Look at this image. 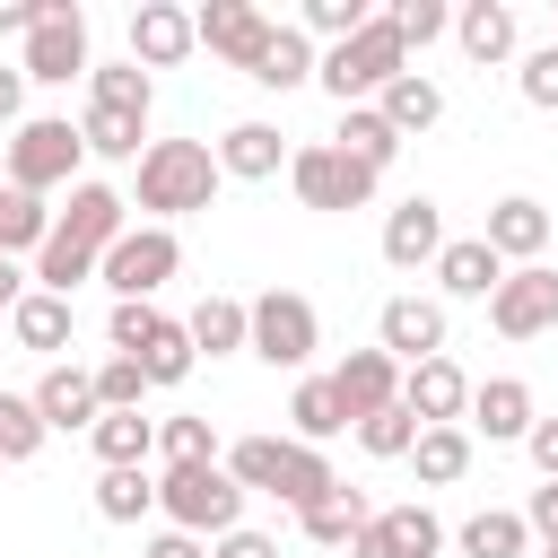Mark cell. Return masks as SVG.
<instances>
[{"mask_svg":"<svg viewBox=\"0 0 558 558\" xmlns=\"http://www.w3.org/2000/svg\"><path fill=\"white\" fill-rule=\"evenodd\" d=\"M122 192L113 183H70V209L52 218V235H44V253H35V288L44 296H70L78 279H96V262H105V244L122 235Z\"/></svg>","mask_w":558,"mask_h":558,"instance_id":"1","label":"cell"},{"mask_svg":"<svg viewBox=\"0 0 558 558\" xmlns=\"http://www.w3.org/2000/svg\"><path fill=\"white\" fill-rule=\"evenodd\" d=\"M209 192H218V157L201 140H148L140 148V209H148V227H166L183 209H209Z\"/></svg>","mask_w":558,"mask_h":558,"instance_id":"2","label":"cell"},{"mask_svg":"<svg viewBox=\"0 0 558 558\" xmlns=\"http://www.w3.org/2000/svg\"><path fill=\"white\" fill-rule=\"evenodd\" d=\"M157 506H166V523L174 532H235L244 523V488L227 480V462H166V480H157Z\"/></svg>","mask_w":558,"mask_h":558,"instance_id":"3","label":"cell"},{"mask_svg":"<svg viewBox=\"0 0 558 558\" xmlns=\"http://www.w3.org/2000/svg\"><path fill=\"white\" fill-rule=\"evenodd\" d=\"M401 35H392V17H366L349 44H331L323 61H314V78L340 96V105H357V96H384V78H401Z\"/></svg>","mask_w":558,"mask_h":558,"instance_id":"4","label":"cell"},{"mask_svg":"<svg viewBox=\"0 0 558 558\" xmlns=\"http://www.w3.org/2000/svg\"><path fill=\"white\" fill-rule=\"evenodd\" d=\"M174 270H183L174 227H122V235L105 244V262H96V279L113 288V305H148V296H157Z\"/></svg>","mask_w":558,"mask_h":558,"instance_id":"5","label":"cell"},{"mask_svg":"<svg viewBox=\"0 0 558 558\" xmlns=\"http://www.w3.org/2000/svg\"><path fill=\"white\" fill-rule=\"evenodd\" d=\"M244 349H253L262 366H305V357L323 349V314H314L296 288H270V296L244 305Z\"/></svg>","mask_w":558,"mask_h":558,"instance_id":"6","label":"cell"},{"mask_svg":"<svg viewBox=\"0 0 558 558\" xmlns=\"http://www.w3.org/2000/svg\"><path fill=\"white\" fill-rule=\"evenodd\" d=\"M78 157H87V148H78V122H61V113H35V122L9 131V183L35 192V201L61 192V183L78 174Z\"/></svg>","mask_w":558,"mask_h":558,"instance_id":"7","label":"cell"},{"mask_svg":"<svg viewBox=\"0 0 558 558\" xmlns=\"http://www.w3.org/2000/svg\"><path fill=\"white\" fill-rule=\"evenodd\" d=\"M17 70L44 78V87L87 78V9H78V0H44V17H35V35H26V61H17Z\"/></svg>","mask_w":558,"mask_h":558,"instance_id":"8","label":"cell"},{"mask_svg":"<svg viewBox=\"0 0 558 558\" xmlns=\"http://www.w3.org/2000/svg\"><path fill=\"white\" fill-rule=\"evenodd\" d=\"M288 183H296V201H305V209H366V201H375V174H366V166H349L331 140L288 148Z\"/></svg>","mask_w":558,"mask_h":558,"instance_id":"9","label":"cell"},{"mask_svg":"<svg viewBox=\"0 0 558 558\" xmlns=\"http://www.w3.org/2000/svg\"><path fill=\"white\" fill-rule=\"evenodd\" d=\"M488 323H497L506 340H541V331H558V270H549V262L506 270L497 296H488Z\"/></svg>","mask_w":558,"mask_h":558,"instance_id":"10","label":"cell"},{"mask_svg":"<svg viewBox=\"0 0 558 558\" xmlns=\"http://www.w3.org/2000/svg\"><path fill=\"white\" fill-rule=\"evenodd\" d=\"M192 44H209L218 61H235V70L253 78V61H262V44H270V17H262L253 0H209V9H192Z\"/></svg>","mask_w":558,"mask_h":558,"instance_id":"11","label":"cell"},{"mask_svg":"<svg viewBox=\"0 0 558 558\" xmlns=\"http://www.w3.org/2000/svg\"><path fill=\"white\" fill-rule=\"evenodd\" d=\"M323 384H331V401H340V418H349V427L401 401V366H392L384 349H349V357H340V366H331Z\"/></svg>","mask_w":558,"mask_h":558,"instance_id":"12","label":"cell"},{"mask_svg":"<svg viewBox=\"0 0 558 558\" xmlns=\"http://www.w3.org/2000/svg\"><path fill=\"white\" fill-rule=\"evenodd\" d=\"M401 410H410L418 427H462L471 375H462L453 357H418V366H401Z\"/></svg>","mask_w":558,"mask_h":558,"instance_id":"13","label":"cell"},{"mask_svg":"<svg viewBox=\"0 0 558 558\" xmlns=\"http://www.w3.org/2000/svg\"><path fill=\"white\" fill-rule=\"evenodd\" d=\"M375 340L392 366H418V357H445V305L436 296H392L375 314Z\"/></svg>","mask_w":558,"mask_h":558,"instance_id":"14","label":"cell"},{"mask_svg":"<svg viewBox=\"0 0 558 558\" xmlns=\"http://www.w3.org/2000/svg\"><path fill=\"white\" fill-rule=\"evenodd\" d=\"M26 401H35L44 436H78V427H96V418H105V410H96V375H87V366H44V384H35Z\"/></svg>","mask_w":558,"mask_h":558,"instance_id":"15","label":"cell"},{"mask_svg":"<svg viewBox=\"0 0 558 558\" xmlns=\"http://www.w3.org/2000/svg\"><path fill=\"white\" fill-rule=\"evenodd\" d=\"M436 549H445V523L427 506H392L349 541V558H436Z\"/></svg>","mask_w":558,"mask_h":558,"instance_id":"16","label":"cell"},{"mask_svg":"<svg viewBox=\"0 0 558 558\" xmlns=\"http://www.w3.org/2000/svg\"><path fill=\"white\" fill-rule=\"evenodd\" d=\"M532 384L523 375H488V384H471V427L488 436V445H523L532 436Z\"/></svg>","mask_w":558,"mask_h":558,"instance_id":"17","label":"cell"},{"mask_svg":"<svg viewBox=\"0 0 558 558\" xmlns=\"http://www.w3.org/2000/svg\"><path fill=\"white\" fill-rule=\"evenodd\" d=\"M183 52H192V9L140 0V9H131V61H140V70H174Z\"/></svg>","mask_w":558,"mask_h":558,"instance_id":"18","label":"cell"},{"mask_svg":"<svg viewBox=\"0 0 558 558\" xmlns=\"http://www.w3.org/2000/svg\"><path fill=\"white\" fill-rule=\"evenodd\" d=\"M480 244H488L497 262H514V270H523V262H541V253H549V209L514 192V201H497V209H488Z\"/></svg>","mask_w":558,"mask_h":558,"instance_id":"19","label":"cell"},{"mask_svg":"<svg viewBox=\"0 0 558 558\" xmlns=\"http://www.w3.org/2000/svg\"><path fill=\"white\" fill-rule=\"evenodd\" d=\"M445 253V209L427 201V192H410L392 218H384V262L392 270H418V262H436Z\"/></svg>","mask_w":558,"mask_h":558,"instance_id":"20","label":"cell"},{"mask_svg":"<svg viewBox=\"0 0 558 558\" xmlns=\"http://www.w3.org/2000/svg\"><path fill=\"white\" fill-rule=\"evenodd\" d=\"M209 157H218V174H235V183H270V174L288 166V140H279L270 122H235Z\"/></svg>","mask_w":558,"mask_h":558,"instance_id":"21","label":"cell"},{"mask_svg":"<svg viewBox=\"0 0 558 558\" xmlns=\"http://www.w3.org/2000/svg\"><path fill=\"white\" fill-rule=\"evenodd\" d=\"M70 323H78L70 296H44V288H26V296L9 305V340L35 349V357H61V349H70Z\"/></svg>","mask_w":558,"mask_h":558,"instance_id":"22","label":"cell"},{"mask_svg":"<svg viewBox=\"0 0 558 558\" xmlns=\"http://www.w3.org/2000/svg\"><path fill=\"white\" fill-rule=\"evenodd\" d=\"M331 488H340V471H331V462H323L314 445H296V436H279V471H270V497L305 514V506H323Z\"/></svg>","mask_w":558,"mask_h":558,"instance_id":"23","label":"cell"},{"mask_svg":"<svg viewBox=\"0 0 558 558\" xmlns=\"http://www.w3.org/2000/svg\"><path fill=\"white\" fill-rule=\"evenodd\" d=\"M87 445H96L105 471H148V453H157V418H140V410H105V418L87 427Z\"/></svg>","mask_w":558,"mask_h":558,"instance_id":"24","label":"cell"},{"mask_svg":"<svg viewBox=\"0 0 558 558\" xmlns=\"http://www.w3.org/2000/svg\"><path fill=\"white\" fill-rule=\"evenodd\" d=\"M453 44H462L480 70L506 61V52H514V9H506V0H462V9H453Z\"/></svg>","mask_w":558,"mask_h":558,"instance_id":"25","label":"cell"},{"mask_svg":"<svg viewBox=\"0 0 558 558\" xmlns=\"http://www.w3.org/2000/svg\"><path fill=\"white\" fill-rule=\"evenodd\" d=\"M331 148H340L349 166H366V174L384 183V166L401 157V131H392V122H384L375 105H349V113H340V140H331Z\"/></svg>","mask_w":558,"mask_h":558,"instance_id":"26","label":"cell"},{"mask_svg":"<svg viewBox=\"0 0 558 558\" xmlns=\"http://www.w3.org/2000/svg\"><path fill=\"white\" fill-rule=\"evenodd\" d=\"M497 279H506V262H497L480 235H453V244L436 253V288H445V296H497Z\"/></svg>","mask_w":558,"mask_h":558,"instance_id":"27","label":"cell"},{"mask_svg":"<svg viewBox=\"0 0 558 558\" xmlns=\"http://www.w3.org/2000/svg\"><path fill=\"white\" fill-rule=\"evenodd\" d=\"M366 523H375V506H366L357 488H331L323 506H305V514H296V532H305L314 549H349V541H357Z\"/></svg>","mask_w":558,"mask_h":558,"instance_id":"28","label":"cell"},{"mask_svg":"<svg viewBox=\"0 0 558 558\" xmlns=\"http://www.w3.org/2000/svg\"><path fill=\"white\" fill-rule=\"evenodd\" d=\"M375 113L410 140V131H427L436 113H445V87L436 78H418V70H401V78H384V96H375Z\"/></svg>","mask_w":558,"mask_h":558,"instance_id":"29","label":"cell"},{"mask_svg":"<svg viewBox=\"0 0 558 558\" xmlns=\"http://www.w3.org/2000/svg\"><path fill=\"white\" fill-rule=\"evenodd\" d=\"M314 78V44H305V26H270V44H262V61H253V87H305Z\"/></svg>","mask_w":558,"mask_h":558,"instance_id":"30","label":"cell"},{"mask_svg":"<svg viewBox=\"0 0 558 558\" xmlns=\"http://www.w3.org/2000/svg\"><path fill=\"white\" fill-rule=\"evenodd\" d=\"M44 235H52V209H44L35 192L0 183V262H17V253H44Z\"/></svg>","mask_w":558,"mask_h":558,"instance_id":"31","label":"cell"},{"mask_svg":"<svg viewBox=\"0 0 558 558\" xmlns=\"http://www.w3.org/2000/svg\"><path fill=\"white\" fill-rule=\"evenodd\" d=\"M140 140H148V113H122V105H87V122H78L87 157H140Z\"/></svg>","mask_w":558,"mask_h":558,"instance_id":"32","label":"cell"},{"mask_svg":"<svg viewBox=\"0 0 558 558\" xmlns=\"http://www.w3.org/2000/svg\"><path fill=\"white\" fill-rule=\"evenodd\" d=\"M183 331H192V357H227V349H244V296H201Z\"/></svg>","mask_w":558,"mask_h":558,"instance_id":"33","label":"cell"},{"mask_svg":"<svg viewBox=\"0 0 558 558\" xmlns=\"http://www.w3.org/2000/svg\"><path fill=\"white\" fill-rule=\"evenodd\" d=\"M410 462H418V480H427V488H453V480L471 471V436H462V427H418Z\"/></svg>","mask_w":558,"mask_h":558,"instance_id":"34","label":"cell"},{"mask_svg":"<svg viewBox=\"0 0 558 558\" xmlns=\"http://www.w3.org/2000/svg\"><path fill=\"white\" fill-rule=\"evenodd\" d=\"M462 558H523L532 549V532H523V514H506V506H488V514H471L462 532Z\"/></svg>","mask_w":558,"mask_h":558,"instance_id":"35","label":"cell"},{"mask_svg":"<svg viewBox=\"0 0 558 558\" xmlns=\"http://www.w3.org/2000/svg\"><path fill=\"white\" fill-rule=\"evenodd\" d=\"M288 418H296V445H314V453H323V445H331V436H340V427H349V418H340V401H331V384H323V375H305V384H296V401H288Z\"/></svg>","mask_w":558,"mask_h":558,"instance_id":"36","label":"cell"},{"mask_svg":"<svg viewBox=\"0 0 558 558\" xmlns=\"http://www.w3.org/2000/svg\"><path fill=\"white\" fill-rule=\"evenodd\" d=\"M87 105H122V113H148V70L140 61H87Z\"/></svg>","mask_w":558,"mask_h":558,"instance_id":"37","label":"cell"},{"mask_svg":"<svg viewBox=\"0 0 558 558\" xmlns=\"http://www.w3.org/2000/svg\"><path fill=\"white\" fill-rule=\"evenodd\" d=\"M192 366H201V357H192V331H183V323H157L148 349H140V375H148V384H183Z\"/></svg>","mask_w":558,"mask_h":558,"instance_id":"38","label":"cell"},{"mask_svg":"<svg viewBox=\"0 0 558 558\" xmlns=\"http://www.w3.org/2000/svg\"><path fill=\"white\" fill-rule=\"evenodd\" d=\"M148 506H157V480H148V471H105V480H96V514H105V523H140Z\"/></svg>","mask_w":558,"mask_h":558,"instance_id":"39","label":"cell"},{"mask_svg":"<svg viewBox=\"0 0 558 558\" xmlns=\"http://www.w3.org/2000/svg\"><path fill=\"white\" fill-rule=\"evenodd\" d=\"M35 453H44V418H35L26 392L0 384V462H35Z\"/></svg>","mask_w":558,"mask_h":558,"instance_id":"40","label":"cell"},{"mask_svg":"<svg viewBox=\"0 0 558 558\" xmlns=\"http://www.w3.org/2000/svg\"><path fill=\"white\" fill-rule=\"evenodd\" d=\"M357 445H366L375 462H401V453L418 445V418H410V410L392 401V410H375V418H357Z\"/></svg>","mask_w":558,"mask_h":558,"instance_id":"41","label":"cell"},{"mask_svg":"<svg viewBox=\"0 0 558 558\" xmlns=\"http://www.w3.org/2000/svg\"><path fill=\"white\" fill-rule=\"evenodd\" d=\"M140 392H148L140 357H105L96 366V410H140Z\"/></svg>","mask_w":558,"mask_h":558,"instance_id":"42","label":"cell"},{"mask_svg":"<svg viewBox=\"0 0 558 558\" xmlns=\"http://www.w3.org/2000/svg\"><path fill=\"white\" fill-rule=\"evenodd\" d=\"M157 453L166 462H218V436H209V418H166L157 427Z\"/></svg>","mask_w":558,"mask_h":558,"instance_id":"43","label":"cell"},{"mask_svg":"<svg viewBox=\"0 0 558 558\" xmlns=\"http://www.w3.org/2000/svg\"><path fill=\"white\" fill-rule=\"evenodd\" d=\"M514 87H523V105H532V113H558V44H541V52H523V70H514Z\"/></svg>","mask_w":558,"mask_h":558,"instance_id":"44","label":"cell"},{"mask_svg":"<svg viewBox=\"0 0 558 558\" xmlns=\"http://www.w3.org/2000/svg\"><path fill=\"white\" fill-rule=\"evenodd\" d=\"M366 17H375L366 0H305V35H331V44H349Z\"/></svg>","mask_w":558,"mask_h":558,"instance_id":"45","label":"cell"},{"mask_svg":"<svg viewBox=\"0 0 558 558\" xmlns=\"http://www.w3.org/2000/svg\"><path fill=\"white\" fill-rule=\"evenodd\" d=\"M445 26H453V9H445V0H401V9H392V35H401V52H410V44H436Z\"/></svg>","mask_w":558,"mask_h":558,"instance_id":"46","label":"cell"},{"mask_svg":"<svg viewBox=\"0 0 558 558\" xmlns=\"http://www.w3.org/2000/svg\"><path fill=\"white\" fill-rule=\"evenodd\" d=\"M166 314L157 305H113V323H105V340H113V357H140L148 349V331H157Z\"/></svg>","mask_w":558,"mask_h":558,"instance_id":"47","label":"cell"},{"mask_svg":"<svg viewBox=\"0 0 558 558\" xmlns=\"http://www.w3.org/2000/svg\"><path fill=\"white\" fill-rule=\"evenodd\" d=\"M523 532H532L541 549H558V480H541V488H532V506H523Z\"/></svg>","mask_w":558,"mask_h":558,"instance_id":"48","label":"cell"},{"mask_svg":"<svg viewBox=\"0 0 558 558\" xmlns=\"http://www.w3.org/2000/svg\"><path fill=\"white\" fill-rule=\"evenodd\" d=\"M209 558H279V541H270V532H244V523H235V532H218V549H209Z\"/></svg>","mask_w":558,"mask_h":558,"instance_id":"49","label":"cell"},{"mask_svg":"<svg viewBox=\"0 0 558 558\" xmlns=\"http://www.w3.org/2000/svg\"><path fill=\"white\" fill-rule=\"evenodd\" d=\"M523 453L541 462V480H558V418H532V436H523Z\"/></svg>","mask_w":558,"mask_h":558,"instance_id":"50","label":"cell"},{"mask_svg":"<svg viewBox=\"0 0 558 558\" xmlns=\"http://www.w3.org/2000/svg\"><path fill=\"white\" fill-rule=\"evenodd\" d=\"M35 17H44V0H0V35H35Z\"/></svg>","mask_w":558,"mask_h":558,"instance_id":"51","label":"cell"},{"mask_svg":"<svg viewBox=\"0 0 558 558\" xmlns=\"http://www.w3.org/2000/svg\"><path fill=\"white\" fill-rule=\"evenodd\" d=\"M140 558H209V549H201V541H192V532H157V541H148V549H140Z\"/></svg>","mask_w":558,"mask_h":558,"instance_id":"52","label":"cell"},{"mask_svg":"<svg viewBox=\"0 0 558 558\" xmlns=\"http://www.w3.org/2000/svg\"><path fill=\"white\" fill-rule=\"evenodd\" d=\"M26 113V70H0V122Z\"/></svg>","mask_w":558,"mask_h":558,"instance_id":"53","label":"cell"},{"mask_svg":"<svg viewBox=\"0 0 558 558\" xmlns=\"http://www.w3.org/2000/svg\"><path fill=\"white\" fill-rule=\"evenodd\" d=\"M17 296H26V270H17V262H0V314H9Z\"/></svg>","mask_w":558,"mask_h":558,"instance_id":"54","label":"cell"},{"mask_svg":"<svg viewBox=\"0 0 558 558\" xmlns=\"http://www.w3.org/2000/svg\"><path fill=\"white\" fill-rule=\"evenodd\" d=\"M541 558H558V549H541Z\"/></svg>","mask_w":558,"mask_h":558,"instance_id":"55","label":"cell"}]
</instances>
